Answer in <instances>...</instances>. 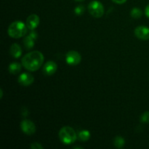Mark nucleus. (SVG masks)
Listing matches in <instances>:
<instances>
[{"label":"nucleus","instance_id":"1","mask_svg":"<svg viewBox=\"0 0 149 149\" xmlns=\"http://www.w3.org/2000/svg\"><path fill=\"white\" fill-rule=\"evenodd\" d=\"M43 54L39 51H32L26 54L22 58V65L29 71H36L39 70L44 62Z\"/></svg>","mask_w":149,"mask_h":149},{"label":"nucleus","instance_id":"2","mask_svg":"<svg viewBox=\"0 0 149 149\" xmlns=\"http://www.w3.org/2000/svg\"><path fill=\"white\" fill-rule=\"evenodd\" d=\"M27 31V26L20 20H16V21L13 22L9 26L8 29H7V33H8L9 36L14 39L23 37L26 34Z\"/></svg>","mask_w":149,"mask_h":149},{"label":"nucleus","instance_id":"3","mask_svg":"<svg viewBox=\"0 0 149 149\" xmlns=\"http://www.w3.org/2000/svg\"><path fill=\"white\" fill-rule=\"evenodd\" d=\"M58 136L61 142L65 145L74 143L77 139V135L75 130L72 127L68 126H65L61 128L58 133Z\"/></svg>","mask_w":149,"mask_h":149},{"label":"nucleus","instance_id":"4","mask_svg":"<svg viewBox=\"0 0 149 149\" xmlns=\"http://www.w3.org/2000/svg\"><path fill=\"white\" fill-rule=\"evenodd\" d=\"M88 11L92 16L98 18L101 17L104 14V7L100 1L95 0L89 4Z\"/></svg>","mask_w":149,"mask_h":149},{"label":"nucleus","instance_id":"5","mask_svg":"<svg viewBox=\"0 0 149 149\" xmlns=\"http://www.w3.org/2000/svg\"><path fill=\"white\" fill-rule=\"evenodd\" d=\"M81 56L78 52L70 50L65 55V61L70 65H77L81 62Z\"/></svg>","mask_w":149,"mask_h":149},{"label":"nucleus","instance_id":"6","mask_svg":"<svg viewBox=\"0 0 149 149\" xmlns=\"http://www.w3.org/2000/svg\"><path fill=\"white\" fill-rule=\"evenodd\" d=\"M20 128L23 133L28 135H31L36 132V126L34 123L29 119H24L20 123Z\"/></svg>","mask_w":149,"mask_h":149},{"label":"nucleus","instance_id":"7","mask_svg":"<svg viewBox=\"0 0 149 149\" xmlns=\"http://www.w3.org/2000/svg\"><path fill=\"white\" fill-rule=\"evenodd\" d=\"M135 35L138 39L148 40L149 39V28L144 26H138L135 29Z\"/></svg>","mask_w":149,"mask_h":149},{"label":"nucleus","instance_id":"8","mask_svg":"<svg viewBox=\"0 0 149 149\" xmlns=\"http://www.w3.org/2000/svg\"><path fill=\"white\" fill-rule=\"evenodd\" d=\"M37 37L38 36L36 32L32 31L29 33V35H28L27 36H26L24 38V39H23V44H24V46L26 49H31L33 47V46H34V42L37 39Z\"/></svg>","mask_w":149,"mask_h":149},{"label":"nucleus","instance_id":"9","mask_svg":"<svg viewBox=\"0 0 149 149\" xmlns=\"http://www.w3.org/2000/svg\"><path fill=\"white\" fill-rule=\"evenodd\" d=\"M40 23V19L39 17L36 14H32L27 17L26 20V26L28 29L31 31H33L38 27Z\"/></svg>","mask_w":149,"mask_h":149},{"label":"nucleus","instance_id":"10","mask_svg":"<svg viewBox=\"0 0 149 149\" xmlns=\"http://www.w3.org/2000/svg\"><path fill=\"white\" fill-rule=\"evenodd\" d=\"M19 84L23 86H29L34 81V77L29 73H23L18 77Z\"/></svg>","mask_w":149,"mask_h":149},{"label":"nucleus","instance_id":"11","mask_svg":"<svg viewBox=\"0 0 149 149\" xmlns=\"http://www.w3.org/2000/svg\"><path fill=\"white\" fill-rule=\"evenodd\" d=\"M58 69V65L53 61H49L45 64L43 67V72L45 75H53Z\"/></svg>","mask_w":149,"mask_h":149},{"label":"nucleus","instance_id":"12","mask_svg":"<svg viewBox=\"0 0 149 149\" xmlns=\"http://www.w3.org/2000/svg\"><path fill=\"white\" fill-rule=\"evenodd\" d=\"M10 53L13 58H18L22 55V49L20 45L17 43H14L11 45L10 49Z\"/></svg>","mask_w":149,"mask_h":149},{"label":"nucleus","instance_id":"13","mask_svg":"<svg viewBox=\"0 0 149 149\" xmlns=\"http://www.w3.org/2000/svg\"><path fill=\"white\" fill-rule=\"evenodd\" d=\"M9 72L12 74H17L21 71V65L17 62L12 63L9 65Z\"/></svg>","mask_w":149,"mask_h":149},{"label":"nucleus","instance_id":"14","mask_svg":"<svg viewBox=\"0 0 149 149\" xmlns=\"http://www.w3.org/2000/svg\"><path fill=\"white\" fill-rule=\"evenodd\" d=\"M113 144L117 148H123L125 144V141L122 137L116 136L113 140Z\"/></svg>","mask_w":149,"mask_h":149},{"label":"nucleus","instance_id":"15","mask_svg":"<svg viewBox=\"0 0 149 149\" xmlns=\"http://www.w3.org/2000/svg\"><path fill=\"white\" fill-rule=\"evenodd\" d=\"M91 137L90 132L88 130H82L79 132V138L81 141H87Z\"/></svg>","mask_w":149,"mask_h":149},{"label":"nucleus","instance_id":"16","mask_svg":"<svg viewBox=\"0 0 149 149\" xmlns=\"http://www.w3.org/2000/svg\"><path fill=\"white\" fill-rule=\"evenodd\" d=\"M142 11H141V9L138 8V7H135V8L132 9V10H131V13H130V15L131 16H132V17H133V18H140V17H141V16H142Z\"/></svg>","mask_w":149,"mask_h":149},{"label":"nucleus","instance_id":"17","mask_svg":"<svg viewBox=\"0 0 149 149\" xmlns=\"http://www.w3.org/2000/svg\"><path fill=\"white\" fill-rule=\"evenodd\" d=\"M84 7L83 5H79L77 6V7H75V9H74V13H75L76 15H82L83 13H84Z\"/></svg>","mask_w":149,"mask_h":149},{"label":"nucleus","instance_id":"18","mask_svg":"<svg viewBox=\"0 0 149 149\" xmlns=\"http://www.w3.org/2000/svg\"><path fill=\"white\" fill-rule=\"evenodd\" d=\"M141 121L143 123H149V111H146L141 115Z\"/></svg>","mask_w":149,"mask_h":149},{"label":"nucleus","instance_id":"19","mask_svg":"<svg viewBox=\"0 0 149 149\" xmlns=\"http://www.w3.org/2000/svg\"><path fill=\"white\" fill-rule=\"evenodd\" d=\"M31 148L32 149H43L44 147L41 145L40 143L37 142L32 143L31 145Z\"/></svg>","mask_w":149,"mask_h":149},{"label":"nucleus","instance_id":"20","mask_svg":"<svg viewBox=\"0 0 149 149\" xmlns=\"http://www.w3.org/2000/svg\"><path fill=\"white\" fill-rule=\"evenodd\" d=\"M111 1H113L114 3H116V4H124V3L126 2L127 0H111Z\"/></svg>","mask_w":149,"mask_h":149},{"label":"nucleus","instance_id":"21","mask_svg":"<svg viewBox=\"0 0 149 149\" xmlns=\"http://www.w3.org/2000/svg\"><path fill=\"white\" fill-rule=\"evenodd\" d=\"M145 14H146V15L147 16V17H149V4H148V5L146 6V7Z\"/></svg>","mask_w":149,"mask_h":149},{"label":"nucleus","instance_id":"22","mask_svg":"<svg viewBox=\"0 0 149 149\" xmlns=\"http://www.w3.org/2000/svg\"><path fill=\"white\" fill-rule=\"evenodd\" d=\"M3 97V90L1 89H0V99L2 98Z\"/></svg>","mask_w":149,"mask_h":149},{"label":"nucleus","instance_id":"23","mask_svg":"<svg viewBox=\"0 0 149 149\" xmlns=\"http://www.w3.org/2000/svg\"><path fill=\"white\" fill-rule=\"evenodd\" d=\"M75 1H84V0H75Z\"/></svg>","mask_w":149,"mask_h":149}]
</instances>
